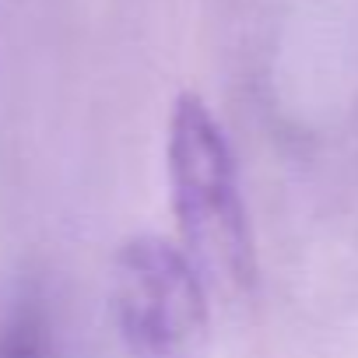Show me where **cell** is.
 <instances>
[{
    "mask_svg": "<svg viewBox=\"0 0 358 358\" xmlns=\"http://www.w3.org/2000/svg\"><path fill=\"white\" fill-rule=\"evenodd\" d=\"M165 158L179 250L190 257L208 292H253L257 250L239 165L225 130L194 92L176 99Z\"/></svg>",
    "mask_w": 358,
    "mask_h": 358,
    "instance_id": "1",
    "label": "cell"
},
{
    "mask_svg": "<svg viewBox=\"0 0 358 358\" xmlns=\"http://www.w3.org/2000/svg\"><path fill=\"white\" fill-rule=\"evenodd\" d=\"M113 316L130 358H204L211 292L162 236H134L113 260Z\"/></svg>",
    "mask_w": 358,
    "mask_h": 358,
    "instance_id": "2",
    "label": "cell"
},
{
    "mask_svg": "<svg viewBox=\"0 0 358 358\" xmlns=\"http://www.w3.org/2000/svg\"><path fill=\"white\" fill-rule=\"evenodd\" d=\"M0 358H57V330L43 295L18 292L0 309Z\"/></svg>",
    "mask_w": 358,
    "mask_h": 358,
    "instance_id": "3",
    "label": "cell"
}]
</instances>
